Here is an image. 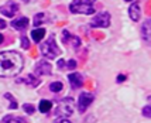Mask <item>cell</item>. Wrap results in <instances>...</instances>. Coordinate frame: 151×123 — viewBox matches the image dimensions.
<instances>
[{
	"instance_id": "cell-13",
	"label": "cell",
	"mask_w": 151,
	"mask_h": 123,
	"mask_svg": "<svg viewBox=\"0 0 151 123\" xmlns=\"http://www.w3.org/2000/svg\"><path fill=\"white\" fill-rule=\"evenodd\" d=\"M12 26H13L16 30L23 31V30H26L27 27H28V19H27V17H20V19H16L14 21H12Z\"/></svg>"
},
{
	"instance_id": "cell-20",
	"label": "cell",
	"mask_w": 151,
	"mask_h": 123,
	"mask_svg": "<svg viewBox=\"0 0 151 123\" xmlns=\"http://www.w3.org/2000/svg\"><path fill=\"white\" fill-rule=\"evenodd\" d=\"M4 98L10 99V106H9L10 109H16V108H17V102H16V99H14L10 93H4Z\"/></svg>"
},
{
	"instance_id": "cell-30",
	"label": "cell",
	"mask_w": 151,
	"mask_h": 123,
	"mask_svg": "<svg viewBox=\"0 0 151 123\" xmlns=\"http://www.w3.org/2000/svg\"><path fill=\"white\" fill-rule=\"evenodd\" d=\"M148 101H151V96H148Z\"/></svg>"
},
{
	"instance_id": "cell-28",
	"label": "cell",
	"mask_w": 151,
	"mask_h": 123,
	"mask_svg": "<svg viewBox=\"0 0 151 123\" xmlns=\"http://www.w3.org/2000/svg\"><path fill=\"white\" fill-rule=\"evenodd\" d=\"M6 27V23H4V20L0 19V28H4Z\"/></svg>"
},
{
	"instance_id": "cell-32",
	"label": "cell",
	"mask_w": 151,
	"mask_h": 123,
	"mask_svg": "<svg viewBox=\"0 0 151 123\" xmlns=\"http://www.w3.org/2000/svg\"><path fill=\"white\" fill-rule=\"evenodd\" d=\"M24 1H28V0H24Z\"/></svg>"
},
{
	"instance_id": "cell-27",
	"label": "cell",
	"mask_w": 151,
	"mask_h": 123,
	"mask_svg": "<svg viewBox=\"0 0 151 123\" xmlns=\"http://www.w3.org/2000/svg\"><path fill=\"white\" fill-rule=\"evenodd\" d=\"M123 81H126V75L122 74V75H119L117 77V82H123Z\"/></svg>"
},
{
	"instance_id": "cell-24",
	"label": "cell",
	"mask_w": 151,
	"mask_h": 123,
	"mask_svg": "<svg viewBox=\"0 0 151 123\" xmlns=\"http://www.w3.org/2000/svg\"><path fill=\"white\" fill-rule=\"evenodd\" d=\"M21 47H23L24 50L30 48V41H28V38H26V37H21Z\"/></svg>"
},
{
	"instance_id": "cell-12",
	"label": "cell",
	"mask_w": 151,
	"mask_h": 123,
	"mask_svg": "<svg viewBox=\"0 0 151 123\" xmlns=\"http://www.w3.org/2000/svg\"><path fill=\"white\" fill-rule=\"evenodd\" d=\"M72 41L75 43V47H79L81 40L76 38V37H73L68 30H64V31H62V43H64V44H69V43H72Z\"/></svg>"
},
{
	"instance_id": "cell-16",
	"label": "cell",
	"mask_w": 151,
	"mask_h": 123,
	"mask_svg": "<svg viewBox=\"0 0 151 123\" xmlns=\"http://www.w3.org/2000/svg\"><path fill=\"white\" fill-rule=\"evenodd\" d=\"M48 21V14H45V13H38V14H35L34 16V26L35 27H38V26H41L42 23H47Z\"/></svg>"
},
{
	"instance_id": "cell-29",
	"label": "cell",
	"mask_w": 151,
	"mask_h": 123,
	"mask_svg": "<svg viewBox=\"0 0 151 123\" xmlns=\"http://www.w3.org/2000/svg\"><path fill=\"white\" fill-rule=\"evenodd\" d=\"M3 40H4V37H3V34H1V33H0V44H1V43H3Z\"/></svg>"
},
{
	"instance_id": "cell-18",
	"label": "cell",
	"mask_w": 151,
	"mask_h": 123,
	"mask_svg": "<svg viewBox=\"0 0 151 123\" xmlns=\"http://www.w3.org/2000/svg\"><path fill=\"white\" fill-rule=\"evenodd\" d=\"M51 106H52V103H51V101H41L38 105V109L40 112H42V113H48L50 110H51Z\"/></svg>"
},
{
	"instance_id": "cell-3",
	"label": "cell",
	"mask_w": 151,
	"mask_h": 123,
	"mask_svg": "<svg viewBox=\"0 0 151 123\" xmlns=\"http://www.w3.org/2000/svg\"><path fill=\"white\" fill-rule=\"evenodd\" d=\"M75 110V105H73V99L71 98H65V99H61L57 105V109H55V116L58 119H68Z\"/></svg>"
},
{
	"instance_id": "cell-7",
	"label": "cell",
	"mask_w": 151,
	"mask_h": 123,
	"mask_svg": "<svg viewBox=\"0 0 151 123\" xmlns=\"http://www.w3.org/2000/svg\"><path fill=\"white\" fill-rule=\"evenodd\" d=\"M19 12V4L14 1H7L6 4L0 7V13L6 17H14V14Z\"/></svg>"
},
{
	"instance_id": "cell-26",
	"label": "cell",
	"mask_w": 151,
	"mask_h": 123,
	"mask_svg": "<svg viewBox=\"0 0 151 123\" xmlns=\"http://www.w3.org/2000/svg\"><path fill=\"white\" fill-rule=\"evenodd\" d=\"M55 123H72V122L68 120V119H57V122Z\"/></svg>"
},
{
	"instance_id": "cell-10",
	"label": "cell",
	"mask_w": 151,
	"mask_h": 123,
	"mask_svg": "<svg viewBox=\"0 0 151 123\" xmlns=\"http://www.w3.org/2000/svg\"><path fill=\"white\" fill-rule=\"evenodd\" d=\"M141 35H143V40L145 43H148L151 46V19L145 20L141 26Z\"/></svg>"
},
{
	"instance_id": "cell-22",
	"label": "cell",
	"mask_w": 151,
	"mask_h": 123,
	"mask_svg": "<svg viewBox=\"0 0 151 123\" xmlns=\"http://www.w3.org/2000/svg\"><path fill=\"white\" fill-rule=\"evenodd\" d=\"M141 113H143V116H145V117H151V105L144 106L143 110H141Z\"/></svg>"
},
{
	"instance_id": "cell-25",
	"label": "cell",
	"mask_w": 151,
	"mask_h": 123,
	"mask_svg": "<svg viewBox=\"0 0 151 123\" xmlns=\"http://www.w3.org/2000/svg\"><path fill=\"white\" fill-rule=\"evenodd\" d=\"M58 67H59V69H61V68H66V67H65V61H64V59H59V61H58Z\"/></svg>"
},
{
	"instance_id": "cell-6",
	"label": "cell",
	"mask_w": 151,
	"mask_h": 123,
	"mask_svg": "<svg viewBox=\"0 0 151 123\" xmlns=\"http://www.w3.org/2000/svg\"><path fill=\"white\" fill-rule=\"evenodd\" d=\"M95 101V96H93L92 93H89V92H82L81 95H79V99H78V109L79 112H85L91 105L92 102Z\"/></svg>"
},
{
	"instance_id": "cell-11",
	"label": "cell",
	"mask_w": 151,
	"mask_h": 123,
	"mask_svg": "<svg viewBox=\"0 0 151 123\" xmlns=\"http://www.w3.org/2000/svg\"><path fill=\"white\" fill-rule=\"evenodd\" d=\"M129 16H130V19L133 21H138L140 20V16H141V10H140V4L138 3H133L130 9H129Z\"/></svg>"
},
{
	"instance_id": "cell-5",
	"label": "cell",
	"mask_w": 151,
	"mask_h": 123,
	"mask_svg": "<svg viewBox=\"0 0 151 123\" xmlns=\"http://www.w3.org/2000/svg\"><path fill=\"white\" fill-rule=\"evenodd\" d=\"M110 13L103 12V13H99L98 16H95V19L91 23V27L93 28H106V27L110 26Z\"/></svg>"
},
{
	"instance_id": "cell-1",
	"label": "cell",
	"mask_w": 151,
	"mask_h": 123,
	"mask_svg": "<svg viewBox=\"0 0 151 123\" xmlns=\"http://www.w3.org/2000/svg\"><path fill=\"white\" fill-rule=\"evenodd\" d=\"M23 69V57L16 51L0 52V77L12 78Z\"/></svg>"
},
{
	"instance_id": "cell-31",
	"label": "cell",
	"mask_w": 151,
	"mask_h": 123,
	"mask_svg": "<svg viewBox=\"0 0 151 123\" xmlns=\"http://www.w3.org/2000/svg\"><path fill=\"white\" fill-rule=\"evenodd\" d=\"M126 1H132V0H126Z\"/></svg>"
},
{
	"instance_id": "cell-21",
	"label": "cell",
	"mask_w": 151,
	"mask_h": 123,
	"mask_svg": "<svg viewBox=\"0 0 151 123\" xmlns=\"http://www.w3.org/2000/svg\"><path fill=\"white\" fill-rule=\"evenodd\" d=\"M23 109H24V112H27L28 115H33L34 112H35V108H34L33 105H30V103H24L23 105Z\"/></svg>"
},
{
	"instance_id": "cell-15",
	"label": "cell",
	"mask_w": 151,
	"mask_h": 123,
	"mask_svg": "<svg viewBox=\"0 0 151 123\" xmlns=\"http://www.w3.org/2000/svg\"><path fill=\"white\" fill-rule=\"evenodd\" d=\"M3 123H28L26 117L21 116H13V115H9L3 119Z\"/></svg>"
},
{
	"instance_id": "cell-17",
	"label": "cell",
	"mask_w": 151,
	"mask_h": 123,
	"mask_svg": "<svg viewBox=\"0 0 151 123\" xmlns=\"http://www.w3.org/2000/svg\"><path fill=\"white\" fill-rule=\"evenodd\" d=\"M44 35H45V30L44 28H35V30L31 31V37H33L35 43H40L41 40L44 38Z\"/></svg>"
},
{
	"instance_id": "cell-19",
	"label": "cell",
	"mask_w": 151,
	"mask_h": 123,
	"mask_svg": "<svg viewBox=\"0 0 151 123\" xmlns=\"http://www.w3.org/2000/svg\"><path fill=\"white\" fill-rule=\"evenodd\" d=\"M64 89V85H62V82H59V81H57V82H52V84H50V91L51 92H61Z\"/></svg>"
},
{
	"instance_id": "cell-23",
	"label": "cell",
	"mask_w": 151,
	"mask_h": 123,
	"mask_svg": "<svg viewBox=\"0 0 151 123\" xmlns=\"http://www.w3.org/2000/svg\"><path fill=\"white\" fill-rule=\"evenodd\" d=\"M66 68L71 69V71L75 69V68H76V61H75V59H69V61L66 62Z\"/></svg>"
},
{
	"instance_id": "cell-4",
	"label": "cell",
	"mask_w": 151,
	"mask_h": 123,
	"mask_svg": "<svg viewBox=\"0 0 151 123\" xmlns=\"http://www.w3.org/2000/svg\"><path fill=\"white\" fill-rule=\"evenodd\" d=\"M40 50H41V54H42L44 57H47V58H50V59L55 58V57H58L59 54H61V50H59V47L57 46L54 35H50V38L41 44Z\"/></svg>"
},
{
	"instance_id": "cell-9",
	"label": "cell",
	"mask_w": 151,
	"mask_h": 123,
	"mask_svg": "<svg viewBox=\"0 0 151 123\" xmlns=\"http://www.w3.org/2000/svg\"><path fill=\"white\" fill-rule=\"evenodd\" d=\"M68 81H69V85H71L72 89H79V88L83 85V78H82V75L78 74V72L69 74V75H68Z\"/></svg>"
},
{
	"instance_id": "cell-8",
	"label": "cell",
	"mask_w": 151,
	"mask_h": 123,
	"mask_svg": "<svg viewBox=\"0 0 151 123\" xmlns=\"http://www.w3.org/2000/svg\"><path fill=\"white\" fill-rule=\"evenodd\" d=\"M52 72V68H51V64L47 62V61H38L37 65H35V75H51Z\"/></svg>"
},
{
	"instance_id": "cell-2",
	"label": "cell",
	"mask_w": 151,
	"mask_h": 123,
	"mask_svg": "<svg viewBox=\"0 0 151 123\" xmlns=\"http://www.w3.org/2000/svg\"><path fill=\"white\" fill-rule=\"evenodd\" d=\"M95 1L96 0H72L69 4V12L75 14H93Z\"/></svg>"
},
{
	"instance_id": "cell-14",
	"label": "cell",
	"mask_w": 151,
	"mask_h": 123,
	"mask_svg": "<svg viewBox=\"0 0 151 123\" xmlns=\"http://www.w3.org/2000/svg\"><path fill=\"white\" fill-rule=\"evenodd\" d=\"M17 82H23V84H27V85H30V86H33V88H35V86H38L40 85L41 81H40L35 75L30 74V75H27L24 79H17Z\"/></svg>"
}]
</instances>
